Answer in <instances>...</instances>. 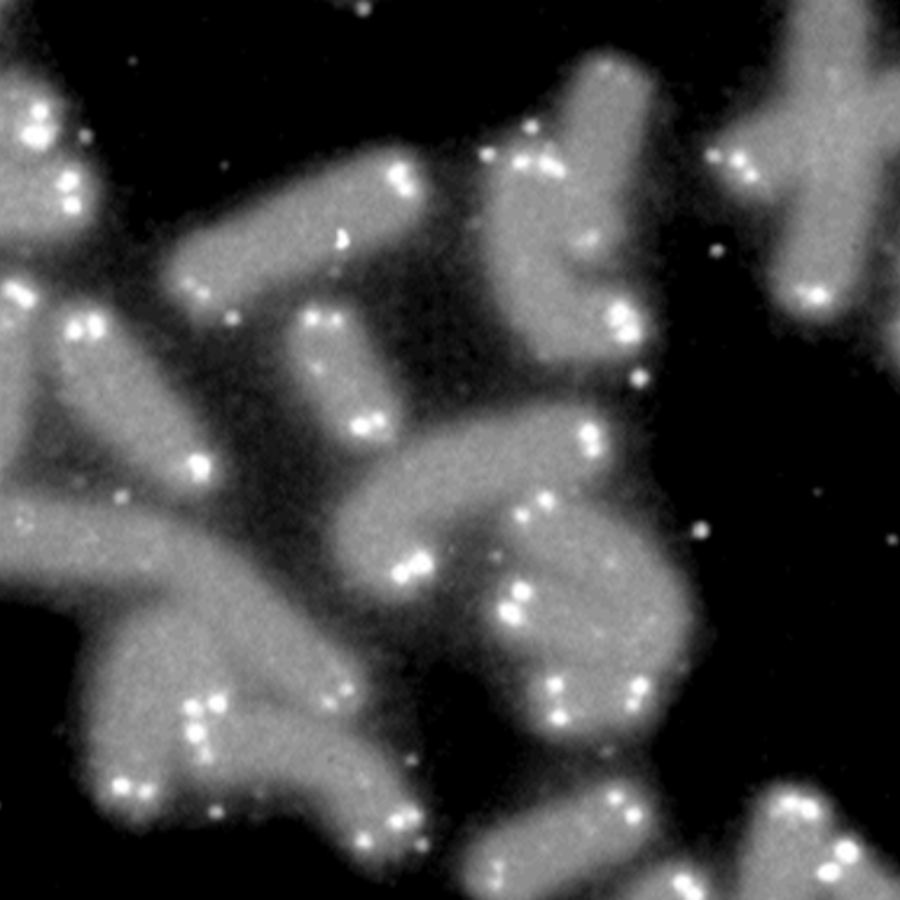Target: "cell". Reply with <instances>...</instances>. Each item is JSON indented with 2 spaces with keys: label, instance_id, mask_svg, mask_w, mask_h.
Masks as SVG:
<instances>
[{
  "label": "cell",
  "instance_id": "cell-1",
  "mask_svg": "<svg viewBox=\"0 0 900 900\" xmlns=\"http://www.w3.org/2000/svg\"><path fill=\"white\" fill-rule=\"evenodd\" d=\"M46 356L62 393L132 459L181 492L213 483L198 422L114 306L90 295L55 302Z\"/></svg>",
  "mask_w": 900,
  "mask_h": 900
},
{
  "label": "cell",
  "instance_id": "cell-2",
  "mask_svg": "<svg viewBox=\"0 0 900 900\" xmlns=\"http://www.w3.org/2000/svg\"><path fill=\"white\" fill-rule=\"evenodd\" d=\"M657 833L649 790L633 778L605 776L477 835L462 856L460 880L476 899L547 898L633 860Z\"/></svg>",
  "mask_w": 900,
  "mask_h": 900
},
{
  "label": "cell",
  "instance_id": "cell-3",
  "mask_svg": "<svg viewBox=\"0 0 900 900\" xmlns=\"http://www.w3.org/2000/svg\"><path fill=\"white\" fill-rule=\"evenodd\" d=\"M175 576L234 663L293 706L337 721L365 706L369 682L357 659L233 548L207 537L189 550Z\"/></svg>",
  "mask_w": 900,
  "mask_h": 900
},
{
  "label": "cell",
  "instance_id": "cell-4",
  "mask_svg": "<svg viewBox=\"0 0 900 900\" xmlns=\"http://www.w3.org/2000/svg\"><path fill=\"white\" fill-rule=\"evenodd\" d=\"M294 385L318 424L356 449L392 442L403 418L398 390L361 322L319 304L291 322L284 344Z\"/></svg>",
  "mask_w": 900,
  "mask_h": 900
},
{
  "label": "cell",
  "instance_id": "cell-5",
  "mask_svg": "<svg viewBox=\"0 0 900 900\" xmlns=\"http://www.w3.org/2000/svg\"><path fill=\"white\" fill-rule=\"evenodd\" d=\"M384 499L407 519L432 522L466 514L525 490L522 442L510 414L447 426L376 468Z\"/></svg>",
  "mask_w": 900,
  "mask_h": 900
},
{
  "label": "cell",
  "instance_id": "cell-6",
  "mask_svg": "<svg viewBox=\"0 0 900 900\" xmlns=\"http://www.w3.org/2000/svg\"><path fill=\"white\" fill-rule=\"evenodd\" d=\"M650 85L624 58L588 59L570 84L556 147L584 183L613 195L640 154L650 110Z\"/></svg>",
  "mask_w": 900,
  "mask_h": 900
},
{
  "label": "cell",
  "instance_id": "cell-7",
  "mask_svg": "<svg viewBox=\"0 0 900 900\" xmlns=\"http://www.w3.org/2000/svg\"><path fill=\"white\" fill-rule=\"evenodd\" d=\"M867 212L804 200L775 248L770 284L779 304L806 320H827L854 298L868 251Z\"/></svg>",
  "mask_w": 900,
  "mask_h": 900
},
{
  "label": "cell",
  "instance_id": "cell-8",
  "mask_svg": "<svg viewBox=\"0 0 900 900\" xmlns=\"http://www.w3.org/2000/svg\"><path fill=\"white\" fill-rule=\"evenodd\" d=\"M102 186L80 154L59 147L41 157L0 160L3 248L38 252L81 239L97 221Z\"/></svg>",
  "mask_w": 900,
  "mask_h": 900
},
{
  "label": "cell",
  "instance_id": "cell-9",
  "mask_svg": "<svg viewBox=\"0 0 900 900\" xmlns=\"http://www.w3.org/2000/svg\"><path fill=\"white\" fill-rule=\"evenodd\" d=\"M658 688L644 675L578 674L543 662L522 679L519 702L530 727L561 744L623 738L651 715Z\"/></svg>",
  "mask_w": 900,
  "mask_h": 900
},
{
  "label": "cell",
  "instance_id": "cell-10",
  "mask_svg": "<svg viewBox=\"0 0 900 900\" xmlns=\"http://www.w3.org/2000/svg\"><path fill=\"white\" fill-rule=\"evenodd\" d=\"M330 545L347 579L385 602L417 600L431 589L440 570L439 551L428 528L349 493L331 519Z\"/></svg>",
  "mask_w": 900,
  "mask_h": 900
},
{
  "label": "cell",
  "instance_id": "cell-11",
  "mask_svg": "<svg viewBox=\"0 0 900 900\" xmlns=\"http://www.w3.org/2000/svg\"><path fill=\"white\" fill-rule=\"evenodd\" d=\"M54 302L45 283L21 266L4 268L0 282L1 403L4 427L17 429L46 352Z\"/></svg>",
  "mask_w": 900,
  "mask_h": 900
},
{
  "label": "cell",
  "instance_id": "cell-12",
  "mask_svg": "<svg viewBox=\"0 0 900 900\" xmlns=\"http://www.w3.org/2000/svg\"><path fill=\"white\" fill-rule=\"evenodd\" d=\"M65 118L64 99L41 76L20 66L1 73V159H33L58 149Z\"/></svg>",
  "mask_w": 900,
  "mask_h": 900
},
{
  "label": "cell",
  "instance_id": "cell-13",
  "mask_svg": "<svg viewBox=\"0 0 900 900\" xmlns=\"http://www.w3.org/2000/svg\"><path fill=\"white\" fill-rule=\"evenodd\" d=\"M706 895V885L697 873L680 864L657 862L621 882L614 896L617 899L658 900L702 899Z\"/></svg>",
  "mask_w": 900,
  "mask_h": 900
},
{
  "label": "cell",
  "instance_id": "cell-14",
  "mask_svg": "<svg viewBox=\"0 0 900 900\" xmlns=\"http://www.w3.org/2000/svg\"><path fill=\"white\" fill-rule=\"evenodd\" d=\"M836 855L846 863L854 862L859 855L857 846L850 841H841L836 846Z\"/></svg>",
  "mask_w": 900,
  "mask_h": 900
},
{
  "label": "cell",
  "instance_id": "cell-15",
  "mask_svg": "<svg viewBox=\"0 0 900 900\" xmlns=\"http://www.w3.org/2000/svg\"><path fill=\"white\" fill-rule=\"evenodd\" d=\"M840 868L836 864L828 863L820 867L818 876L823 881H835L840 876Z\"/></svg>",
  "mask_w": 900,
  "mask_h": 900
},
{
  "label": "cell",
  "instance_id": "cell-16",
  "mask_svg": "<svg viewBox=\"0 0 900 900\" xmlns=\"http://www.w3.org/2000/svg\"><path fill=\"white\" fill-rule=\"evenodd\" d=\"M800 811L802 815L806 818H815L819 814V808L817 804L810 800H805L800 804Z\"/></svg>",
  "mask_w": 900,
  "mask_h": 900
},
{
  "label": "cell",
  "instance_id": "cell-17",
  "mask_svg": "<svg viewBox=\"0 0 900 900\" xmlns=\"http://www.w3.org/2000/svg\"><path fill=\"white\" fill-rule=\"evenodd\" d=\"M797 804H798V803H797V800H796L794 797H792V796L786 797V798H784L783 801H782L783 807H784V808H787V809H793V808H796V807H797Z\"/></svg>",
  "mask_w": 900,
  "mask_h": 900
}]
</instances>
